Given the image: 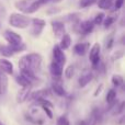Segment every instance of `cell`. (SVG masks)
Returning a JSON list of instances; mask_svg holds the SVG:
<instances>
[{"label": "cell", "mask_w": 125, "mask_h": 125, "mask_svg": "<svg viewBox=\"0 0 125 125\" xmlns=\"http://www.w3.org/2000/svg\"><path fill=\"white\" fill-rule=\"evenodd\" d=\"M42 56L36 53H31L25 56H22L19 61V68L21 71H33L37 73L42 67Z\"/></svg>", "instance_id": "6da1fadb"}, {"label": "cell", "mask_w": 125, "mask_h": 125, "mask_svg": "<svg viewBox=\"0 0 125 125\" xmlns=\"http://www.w3.org/2000/svg\"><path fill=\"white\" fill-rule=\"evenodd\" d=\"M9 24L15 29H26L31 24V19L22 13H11Z\"/></svg>", "instance_id": "7a4b0ae2"}, {"label": "cell", "mask_w": 125, "mask_h": 125, "mask_svg": "<svg viewBox=\"0 0 125 125\" xmlns=\"http://www.w3.org/2000/svg\"><path fill=\"white\" fill-rule=\"evenodd\" d=\"M3 37L7 42H8L9 45L11 46H17L20 45L22 42V36L18 33H15L14 31H11V30H6L3 33Z\"/></svg>", "instance_id": "3957f363"}, {"label": "cell", "mask_w": 125, "mask_h": 125, "mask_svg": "<svg viewBox=\"0 0 125 125\" xmlns=\"http://www.w3.org/2000/svg\"><path fill=\"white\" fill-rule=\"evenodd\" d=\"M100 53H101V46L99 43H94L92 47L90 48V53H89V61L92 64L93 68H95L101 62H100Z\"/></svg>", "instance_id": "277c9868"}, {"label": "cell", "mask_w": 125, "mask_h": 125, "mask_svg": "<svg viewBox=\"0 0 125 125\" xmlns=\"http://www.w3.org/2000/svg\"><path fill=\"white\" fill-rule=\"evenodd\" d=\"M31 24H32V28H31V34L33 36L37 37L41 35V33L43 32L44 28H45L46 23L43 19H40V18H35V19L31 20Z\"/></svg>", "instance_id": "5b68a950"}, {"label": "cell", "mask_w": 125, "mask_h": 125, "mask_svg": "<svg viewBox=\"0 0 125 125\" xmlns=\"http://www.w3.org/2000/svg\"><path fill=\"white\" fill-rule=\"evenodd\" d=\"M103 121V112L100 108H93L90 113V117L87 121L88 125H98Z\"/></svg>", "instance_id": "8992f818"}, {"label": "cell", "mask_w": 125, "mask_h": 125, "mask_svg": "<svg viewBox=\"0 0 125 125\" xmlns=\"http://www.w3.org/2000/svg\"><path fill=\"white\" fill-rule=\"evenodd\" d=\"M93 29H94V23L91 20H86V21L80 22L77 25V31L78 33L82 35H88L90 33H92Z\"/></svg>", "instance_id": "52a82bcc"}, {"label": "cell", "mask_w": 125, "mask_h": 125, "mask_svg": "<svg viewBox=\"0 0 125 125\" xmlns=\"http://www.w3.org/2000/svg\"><path fill=\"white\" fill-rule=\"evenodd\" d=\"M53 82H52V90L55 94L59 95V97H65L66 95V90H65L64 86L62 83L61 77H53Z\"/></svg>", "instance_id": "ba28073f"}, {"label": "cell", "mask_w": 125, "mask_h": 125, "mask_svg": "<svg viewBox=\"0 0 125 125\" xmlns=\"http://www.w3.org/2000/svg\"><path fill=\"white\" fill-rule=\"evenodd\" d=\"M51 1H52V0H33V1L31 2V4L29 6V8L24 11V13H26V14H32V13L36 12V11L40 10L43 6L47 4L48 2H51Z\"/></svg>", "instance_id": "9c48e42d"}, {"label": "cell", "mask_w": 125, "mask_h": 125, "mask_svg": "<svg viewBox=\"0 0 125 125\" xmlns=\"http://www.w3.org/2000/svg\"><path fill=\"white\" fill-rule=\"evenodd\" d=\"M53 62H58L62 66L66 64V55L58 45H55L53 48Z\"/></svg>", "instance_id": "30bf717a"}, {"label": "cell", "mask_w": 125, "mask_h": 125, "mask_svg": "<svg viewBox=\"0 0 125 125\" xmlns=\"http://www.w3.org/2000/svg\"><path fill=\"white\" fill-rule=\"evenodd\" d=\"M52 30H53V33H54L55 37L57 39H61L62 35L65 34V24L61 21H52Z\"/></svg>", "instance_id": "8fae6325"}, {"label": "cell", "mask_w": 125, "mask_h": 125, "mask_svg": "<svg viewBox=\"0 0 125 125\" xmlns=\"http://www.w3.org/2000/svg\"><path fill=\"white\" fill-rule=\"evenodd\" d=\"M31 87H22L17 93V102L18 103H23L29 99L31 94Z\"/></svg>", "instance_id": "7c38bea8"}, {"label": "cell", "mask_w": 125, "mask_h": 125, "mask_svg": "<svg viewBox=\"0 0 125 125\" xmlns=\"http://www.w3.org/2000/svg\"><path fill=\"white\" fill-rule=\"evenodd\" d=\"M0 70L7 75L13 73V64L6 58H0Z\"/></svg>", "instance_id": "4fadbf2b"}, {"label": "cell", "mask_w": 125, "mask_h": 125, "mask_svg": "<svg viewBox=\"0 0 125 125\" xmlns=\"http://www.w3.org/2000/svg\"><path fill=\"white\" fill-rule=\"evenodd\" d=\"M50 70H51V73H52L53 77H62V71H64V66L58 64V62H51V66H50Z\"/></svg>", "instance_id": "5bb4252c"}, {"label": "cell", "mask_w": 125, "mask_h": 125, "mask_svg": "<svg viewBox=\"0 0 125 125\" xmlns=\"http://www.w3.org/2000/svg\"><path fill=\"white\" fill-rule=\"evenodd\" d=\"M92 79H93V73H91V71H84V73L79 77V79H78L79 87H80V88L86 87Z\"/></svg>", "instance_id": "9a60e30c"}, {"label": "cell", "mask_w": 125, "mask_h": 125, "mask_svg": "<svg viewBox=\"0 0 125 125\" xmlns=\"http://www.w3.org/2000/svg\"><path fill=\"white\" fill-rule=\"evenodd\" d=\"M48 95H50V91L46 90V89H42V90L31 92L29 99L32 100V101H35V100H39V99H46V97H48Z\"/></svg>", "instance_id": "2e32d148"}, {"label": "cell", "mask_w": 125, "mask_h": 125, "mask_svg": "<svg viewBox=\"0 0 125 125\" xmlns=\"http://www.w3.org/2000/svg\"><path fill=\"white\" fill-rule=\"evenodd\" d=\"M105 99H106V103H108V105L110 106L109 110H112L113 106L117 103V101H116V91H115L114 89H110V90L108 91V93H106Z\"/></svg>", "instance_id": "e0dca14e"}, {"label": "cell", "mask_w": 125, "mask_h": 125, "mask_svg": "<svg viewBox=\"0 0 125 125\" xmlns=\"http://www.w3.org/2000/svg\"><path fill=\"white\" fill-rule=\"evenodd\" d=\"M89 43H78L73 46V52L78 56H83L89 50Z\"/></svg>", "instance_id": "ac0fdd59"}, {"label": "cell", "mask_w": 125, "mask_h": 125, "mask_svg": "<svg viewBox=\"0 0 125 125\" xmlns=\"http://www.w3.org/2000/svg\"><path fill=\"white\" fill-rule=\"evenodd\" d=\"M8 91V77L6 73H0V95H4Z\"/></svg>", "instance_id": "d6986e66"}, {"label": "cell", "mask_w": 125, "mask_h": 125, "mask_svg": "<svg viewBox=\"0 0 125 125\" xmlns=\"http://www.w3.org/2000/svg\"><path fill=\"white\" fill-rule=\"evenodd\" d=\"M70 44H71V37H70V35L65 33V34L61 37V43H59L58 46L62 48V51H65V50H67V48H69Z\"/></svg>", "instance_id": "ffe728a7"}, {"label": "cell", "mask_w": 125, "mask_h": 125, "mask_svg": "<svg viewBox=\"0 0 125 125\" xmlns=\"http://www.w3.org/2000/svg\"><path fill=\"white\" fill-rule=\"evenodd\" d=\"M116 20H117V14L113 13V14H110V15H108V17L104 18L102 24H103L104 29H109L113 23H115V22H116Z\"/></svg>", "instance_id": "44dd1931"}, {"label": "cell", "mask_w": 125, "mask_h": 125, "mask_svg": "<svg viewBox=\"0 0 125 125\" xmlns=\"http://www.w3.org/2000/svg\"><path fill=\"white\" fill-rule=\"evenodd\" d=\"M13 54H15L12 46L10 45H0V55L4 57H11Z\"/></svg>", "instance_id": "7402d4cb"}, {"label": "cell", "mask_w": 125, "mask_h": 125, "mask_svg": "<svg viewBox=\"0 0 125 125\" xmlns=\"http://www.w3.org/2000/svg\"><path fill=\"white\" fill-rule=\"evenodd\" d=\"M15 81H17V83L21 87H32V82H31L26 77H24L23 75H21V73L15 77Z\"/></svg>", "instance_id": "603a6c76"}, {"label": "cell", "mask_w": 125, "mask_h": 125, "mask_svg": "<svg viewBox=\"0 0 125 125\" xmlns=\"http://www.w3.org/2000/svg\"><path fill=\"white\" fill-rule=\"evenodd\" d=\"M33 0H19V1L15 2V8L19 9L20 11H25L29 8V6L31 4Z\"/></svg>", "instance_id": "cb8c5ba5"}, {"label": "cell", "mask_w": 125, "mask_h": 125, "mask_svg": "<svg viewBox=\"0 0 125 125\" xmlns=\"http://www.w3.org/2000/svg\"><path fill=\"white\" fill-rule=\"evenodd\" d=\"M98 7L102 10H108L112 7L113 4V0H98L97 1Z\"/></svg>", "instance_id": "d4e9b609"}, {"label": "cell", "mask_w": 125, "mask_h": 125, "mask_svg": "<svg viewBox=\"0 0 125 125\" xmlns=\"http://www.w3.org/2000/svg\"><path fill=\"white\" fill-rule=\"evenodd\" d=\"M124 108H125V102L124 101H122V102H120L119 104H115L114 106H113V112H112V114L113 115H119V114H121L122 112L124 111Z\"/></svg>", "instance_id": "484cf974"}, {"label": "cell", "mask_w": 125, "mask_h": 125, "mask_svg": "<svg viewBox=\"0 0 125 125\" xmlns=\"http://www.w3.org/2000/svg\"><path fill=\"white\" fill-rule=\"evenodd\" d=\"M112 83H113V86L114 87H121V86H123V83H124V79H123V77H122L121 75H114L112 77Z\"/></svg>", "instance_id": "4316f807"}, {"label": "cell", "mask_w": 125, "mask_h": 125, "mask_svg": "<svg viewBox=\"0 0 125 125\" xmlns=\"http://www.w3.org/2000/svg\"><path fill=\"white\" fill-rule=\"evenodd\" d=\"M104 18H105V14H104L103 12H100L94 17V19L92 20V22L94 23V25H100V24H102Z\"/></svg>", "instance_id": "83f0119b"}, {"label": "cell", "mask_w": 125, "mask_h": 125, "mask_svg": "<svg viewBox=\"0 0 125 125\" xmlns=\"http://www.w3.org/2000/svg\"><path fill=\"white\" fill-rule=\"evenodd\" d=\"M65 77L67 78V79H71V78L73 77V75H75V67L73 66V65H70V66H68L66 69H65Z\"/></svg>", "instance_id": "f1b7e54d"}, {"label": "cell", "mask_w": 125, "mask_h": 125, "mask_svg": "<svg viewBox=\"0 0 125 125\" xmlns=\"http://www.w3.org/2000/svg\"><path fill=\"white\" fill-rule=\"evenodd\" d=\"M98 0H79V7L80 8H88L92 4L97 3Z\"/></svg>", "instance_id": "f546056e"}, {"label": "cell", "mask_w": 125, "mask_h": 125, "mask_svg": "<svg viewBox=\"0 0 125 125\" xmlns=\"http://www.w3.org/2000/svg\"><path fill=\"white\" fill-rule=\"evenodd\" d=\"M113 44H114V34H110L109 35V37L106 39V42H105V48L106 50H111L113 46Z\"/></svg>", "instance_id": "4dcf8cb0"}, {"label": "cell", "mask_w": 125, "mask_h": 125, "mask_svg": "<svg viewBox=\"0 0 125 125\" xmlns=\"http://www.w3.org/2000/svg\"><path fill=\"white\" fill-rule=\"evenodd\" d=\"M57 125H70V122L66 115H62L57 120Z\"/></svg>", "instance_id": "1f68e13d"}, {"label": "cell", "mask_w": 125, "mask_h": 125, "mask_svg": "<svg viewBox=\"0 0 125 125\" xmlns=\"http://www.w3.org/2000/svg\"><path fill=\"white\" fill-rule=\"evenodd\" d=\"M123 3H124V0H115L114 3H113V6H114V11H119L120 9L122 8Z\"/></svg>", "instance_id": "d6a6232c"}, {"label": "cell", "mask_w": 125, "mask_h": 125, "mask_svg": "<svg viewBox=\"0 0 125 125\" xmlns=\"http://www.w3.org/2000/svg\"><path fill=\"white\" fill-rule=\"evenodd\" d=\"M42 109H43V111L46 113V115H47L48 119H53V113H52V109L47 108V106H41Z\"/></svg>", "instance_id": "836d02e7"}, {"label": "cell", "mask_w": 125, "mask_h": 125, "mask_svg": "<svg viewBox=\"0 0 125 125\" xmlns=\"http://www.w3.org/2000/svg\"><path fill=\"white\" fill-rule=\"evenodd\" d=\"M102 89H103V84H100V86L97 88V91L94 92V97H98V95H99L100 93H101Z\"/></svg>", "instance_id": "e575fe53"}, {"label": "cell", "mask_w": 125, "mask_h": 125, "mask_svg": "<svg viewBox=\"0 0 125 125\" xmlns=\"http://www.w3.org/2000/svg\"><path fill=\"white\" fill-rule=\"evenodd\" d=\"M122 55H123V52H117V53H115L114 54V56H115V58H120V57H122Z\"/></svg>", "instance_id": "d590c367"}, {"label": "cell", "mask_w": 125, "mask_h": 125, "mask_svg": "<svg viewBox=\"0 0 125 125\" xmlns=\"http://www.w3.org/2000/svg\"><path fill=\"white\" fill-rule=\"evenodd\" d=\"M78 125H88V123H87V121H80Z\"/></svg>", "instance_id": "8d00e7d4"}, {"label": "cell", "mask_w": 125, "mask_h": 125, "mask_svg": "<svg viewBox=\"0 0 125 125\" xmlns=\"http://www.w3.org/2000/svg\"><path fill=\"white\" fill-rule=\"evenodd\" d=\"M59 1H62V0H52L51 2H55V3H56V2H59Z\"/></svg>", "instance_id": "74e56055"}, {"label": "cell", "mask_w": 125, "mask_h": 125, "mask_svg": "<svg viewBox=\"0 0 125 125\" xmlns=\"http://www.w3.org/2000/svg\"><path fill=\"white\" fill-rule=\"evenodd\" d=\"M0 125H4V124H3V123H2V122H1V121H0Z\"/></svg>", "instance_id": "f35d334b"}, {"label": "cell", "mask_w": 125, "mask_h": 125, "mask_svg": "<svg viewBox=\"0 0 125 125\" xmlns=\"http://www.w3.org/2000/svg\"><path fill=\"white\" fill-rule=\"evenodd\" d=\"M0 73H1V70H0Z\"/></svg>", "instance_id": "ab89813d"}]
</instances>
